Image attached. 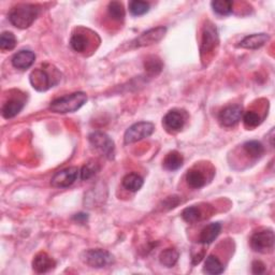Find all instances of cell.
Segmentation results:
<instances>
[{"label": "cell", "mask_w": 275, "mask_h": 275, "mask_svg": "<svg viewBox=\"0 0 275 275\" xmlns=\"http://www.w3.org/2000/svg\"><path fill=\"white\" fill-rule=\"evenodd\" d=\"M218 43V36L216 28L213 25H208L204 27L202 35V43H201V52L209 53Z\"/></svg>", "instance_id": "4fadbf2b"}, {"label": "cell", "mask_w": 275, "mask_h": 275, "mask_svg": "<svg viewBox=\"0 0 275 275\" xmlns=\"http://www.w3.org/2000/svg\"><path fill=\"white\" fill-rule=\"evenodd\" d=\"M252 270L254 274H262L264 273V271H266V266H264L261 261L256 260L252 264Z\"/></svg>", "instance_id": "d6a6232c"}, {"label": "cell", "mask_w": 275, "mask_h": 275, "mask_svg": "<svg viewBox=\"0 0 275 275\" xmlns=\"http://www.w3.org/2000/svg\"><path fill=\"white\" fill-rule=\"evenodd\" d=\"M145 69L150 73L156 75L161 71L162 64H161L160 60H158V58L153 57V58H151V60H147L145 62Z\"/></svg>", "instance_id": "4dcf8cb0"}, {"label": "cell", "mask_w": 275, "mask_h": 275, "mask_svg": "<svg viewBox=\"0 0 275 275\" xmlns=\"http://www.w3.org/2000/svg\"><path fill=\"white\" fill-rule=\"evenodd\" d=\"M129 11L133 16H141L150 11V4L140 0H133L129 3Z\"/></svg>", "instance_id": "83f0119b"}, {"label": "cell", "mask_w": 275, "mask_h": 275, "mask_svg": "<svg viewBox=\"0 0 275 275\" xmlns=\"http://www.w3.org/2000/svg\"><path fill=\"white\" fill-rule=\"evenodd\" d=\"M107 12L111 18H113L114 21L122 22L125 18V9L122 3L119 2H112L107 6Z\"/></svg>", "instance_id": "cb8c5ba5"}, {"label": "cell", "mask_w": 275, "mask_h": 275, "mask_svg": "<svg viewBox=\"0 0 275 275\" xmlns=\"http://www.w3.org/2000/svg\"><path fill=\"white\" fill-rule=\"evenodd\" d=\"M166 33H167V28L163 26L152 28L150 29V31L141 34L132 42V44L134 47H142V46H149V45L155 44L161 40V39L164 37Z\"/></svg>", "instance_id": "ba28073f"}, {"label": "cell", "mask_w": 275, "mask_h": 275, "mask_svg": "<svg viewBox=\"0 0 275 275\" xmlns=\"http://www.w3.org/2000/svg\"><path fill=\"white\" fill-rule=\"evenodd\" d=\"M182 217L186 223L194 224V223L201 219L202 213H201L200 209L197 208V206H189V208H186L182 212Z\"/></svg>", "instance_id": "484cf974"}, {"label": "cell", "mask_w": 275, "mask_h": 275, "mask_svg": "<svg viewBox=\"0 0 275 275\" xmlns=\"http://www.w3.org/2000/svg\"><path fill=\"white\" fill-rule=\"evenodd\" d=\"M179 257L180 254L175 249H167L160 253L159 261L162 266L167 268H172L178 262Z\"/></svg>", "instance_id": "ffe728a7"}, {"label": "cell", "mask_w": 275, "mask_h": 275, "mask_svg": "<svg viewBox=\"0 0 275 275\" xmlns=\"http://www.w3.org/2000/svg\"><path fill=\"white\" fill-rule=\"evenodd\" d=\"M222 230V225L219 223H212L204 227L200 233L199 242L201 244L208 245L215 241V239L218 237Z\"/></svg>", "instance_id": "2e32d148"}, {"label": "cell", "mask_w": 275, "mask_h": 275, "mask_svg": "<svg viewBox=\"0 0 275 275\" xmlns=\"http://www.w3.org/2000/svg\"><path fill=\"white\" fill-rule=\"evenodd\" d=\"M275 243L274 232L272 230H263L253 234L251 246L255 252L266 254L272 252Z\"/></svg>", "instance_id": "8992f818"}, {"label": "cell", "mask_w": 275, "mask_h": 275, "mask_svg": "<svg viewBox=\"0 0 275 275\" xmlns=\"http://www.w3.org/2000/svg\"><path fill=\"white\" fill-rule=\"evenodd\" d=\"M243 122L248 127H256L260 124V117L256 112L249 111L243 116Z\"/></svg>", "instance_id": "1f68e13d"}, {"label": "cell", "mask_w": 275, "mask_h": 275, "mask_svg": "<svg viewBox=\"0 0 275 275\" xmlns=\"http://www.w3.org/2000/svg\"><path fill=\"white\" fill-rule=\"evenodd\" d=\"M73 219L77 223H81V224H84L87 222L88 219V215L85 214V213H78V214H75L73 216Z\"/></svg>", "instance_id": "836d02e7"}, {"label": "cell", "mask_w": 275, "mask_h": 275, "mask_svg": "<svg viewBox=\"0 0 275 275\" xmlns=\"http://www.w3.org/2000/svg\"><path fill=\"white\" fill-rule=\"evenodd\" d=\"M70 45L75 52H84L88 45V38L82 34H75L71 37Z\"/></svg>", "instance_id": "4316f807"}, {"label": "cell", "mask_w": 275, "mask_h": 275, "mask_svg": "<svg viewBox=\"0 0 275 275\" xmlns=\"http://www.w3.org/2000/svg\"><path fill=\"white\" fill-rule=\"evenodd\" d=\"M78 173H80V171H78L76 167L66 168L64 170L56 172L53 175L51 184L56 188H67L76 181Z\"/></svg>", "instance_id": "52a82bcc"}, {"label": "cell", "mask_w": 275, "mask_h": 275, "mask_svg": "<svg viewBox=\"0 0 275 275\" xmlns=\"http://www.w3.org/2000/svg\"><path fill=\"white\" fill-rule=\"evenodd\" d=\"M242 116H243L242 106L239 104H233L226 106L224 110H222L218 115V119L223 126L232 127L241 121Z\"/></svg>", "instance_id": "9c48e42d"}, {"label": "cell", "mask_w": 275, "mask_h": 275, "mask_svg": "<svg viewBox=\"0 0 275 275\" xmlns=\"http://www.w3.org/2000/svg\"><path fill=\"white\" fill-rule=\"evenodd\" d=\"M155 126L150 122H139L130 126L124 134L125 144L139 142L153 134Z\"/></svg>", "instance_id": "5b68a950"}, {"label": "cell", "mask_w": 275, "mask_h": 275, "mask_svg": "<svg viewBox=\"0 0 275 275\" xmlns=\"http://www.w3.org/2000/svg\"><path fill=\"white\" fill-rule=\"evenodd\" d=\"M270 40V36L267 34H254L245 37L238 44V47L246 48V50H257L263 46Z\"/></svg>", "instance_id": "7c38bea8"}, {"label": "cell", "mask_w": 275, "mask_h": 275, "mask_svg": "<svg viewBox=\"0 0 275 275\" xmlns=\"http://www.w3.org/2000/svg\"><path fill=\"white\" fill-rule=\"evenodd\" d=\"M88 140L94 149L99 152L102 156L106 158L112 159L115 153V145L111 138L104 132L101 131H95L90 134Z\"/></svg>", "instance_id": "277c9868"}, {"label": "cell", "mask_w": 275, "mask_h": 275, "mask_svg": "<svg viewBox=\"0 0 275 275\" xmlns=\"http://www.w3.org/2000/svg\"><path fill=\"white\" fill-rule=\"evenodd\" d=\"M143 179L139 174L136 173H129L127 174L125 178L123 179V186L131 193H135L138 190H140L143 186Z\"/></svg>", "instance_id": "d6986e66"}, {"label": "cell", "mask_w": 275, "mask_h": 275, "mask_svg": "<svg viewBox=\"0 0 275 275\" xmlns=\"http://www.w3.org/2000/svg\"><path fill=\"white\" fill-rule=\"evenodd\" d=\"M31 83L35 90L39 92H45L55 84L54 78H51L50 74L43 68L36 69V70L32 72Z\"/></svg>", "instance_id": "30bf717a"}, {"label": "cell", "mask_w": 275, "mask_h": 275, "mask_svg": "<svg viewBox=\"0 0 275 275\" xmlns=\"http://www.w3.org/2000/svg\"><path fill=\"white\" fill-rule=\"evenodd\" d=\"M82 261L88 267L95 269H102L110 267L114 263V256L105 250H88L82 254Z\"/></svg>", "instance_id": "3957f363"}, {"label": "cell", "mask_w": 275, "mask_h": 275, "mask_svg": "<svg viewBox=\"0 0 275 275\" xmlns=\"http://www.w3.org/2000/svg\"><path fill=\"white\" fill-rule=\"evenodd\" d=\"M243 149L246 152V154L253 157V158H259L264 152L263 145L258 141H249L244 143Z\"/></svg>", "instance_id": "d4e9b609"}, {"label": "cell", "mask_w": 275, "mask_h": 275, "mask_svg": "<svg viewBox=\"0 0 275 275\" xmlns=\"http://www.w3.org/2000/svg\"><path fill=\"white\" fill-rule=\"evenodd\" d=\"M39 15V7L31 4H21L13 7L9 13V21L19 29L31 27Z\"/></svg>", "instance_id": "6da1fadb"}, {"label": "cell", "mask_w": 275, "mask_h": 275, "mask_svg": "<svg viewBox=\"0 0 275 275\" xmlns=\"http://www.w3.org/2000/svg\"><path fill=\"white\" fill-rule=\"evenodd\" d=\"M55 266H56L55 260L45 253L38 254L33 261V269L37 273L48 272L50 270L54 269Z\"/></svg>", "instance_id": "9a60e30c"}, {"label": "cell", "mask_w": 275, "mask_h": 275, "mask_svg": "<svg viewBox=\"0 0 275 275\" xmlns=\"http://www.w3.org/2000/svg\"><path fill=\"white\" fill-rule=\"evenodd\" d=\"M24 105H25V103L23 100L10 99L4 104L2 114L6 120L13 119V117H15L19 112L23 110Z\"/></svg>", "instance_id": "e0dca14e"}, {"label": "cell", "mask_w": 275, "mask_h": 275, "mask_svg": "<svg viewBox=\"0 0 275 275\" xmlns=\"http://www.w3.org/2000/svg\"><path fill=\"white\" fill-rule=\"evenodd\" d=\"M186 181H187V184L190 186V187L195 189L203 187L206 183L203 173L199 170L188 171L187 174H186Z\"/></svg>", "instance_id": "7402d4cb"}, {"label": "cell", "mask_w": 275, "mask_h": 275, "mask_svg": "<svg viewBox=\"0 0 275 275\" xmlns=\"http://www.w3.org/2000/svg\"><path fill=\"white\" fill-rule=\"evenodd\" d=\"M16 45V38L10 32H4L0 36V48L3 51H11Z\"/></svg>", "instance_id": "f1b7e54d"}, {"label": "cell", "mask_w": 275, "mask_h": 275, "mask_svg": "<svg viewBox=\"0 0 275 275\" xmlns=\"http://www.w3.org/2000/svg\"><path fill=\"white\" fill-rule=\"evenodd\" d=\"M36 60V55L34 52L29 50H23L17 52L12 57V65L14 68L19 69V70H26L31 68Z\"/></svg>", "instance_id": "5bb4252c"}, {"label": "cell", "mask_w": 275, "mask_h": 275, "mask_svg": "<svg viewBox=\"0 0 275 275\" xmlns=\"http://www.w3.org/2000/svg\"><path fill=\"white\" fill-rule=\"evenodd\" d=\"M224 266L223 263L219 261V259L214 256V255H210V256L206 257L203 271L208 274L216 275V274H222L224 272Z\"/></svg>", "instance_id": "44dd1931"}, {"label": "cell", "mask_w": 275, "mask_h": 275, "mask_svg": "<svg viewBox=\"0 0 275 275\" xmlns=\"http://www.w3.org/2000/svg\"><path fill=\"white\" fill-rule=\"evenodd\" d=\"M162 123L168 130L179 131L184 127L185 117L181 111L171 110L164 115Z\"/></svg>", "instance_id": "8fae6325"}, {"label": "cell", "mask_w": 275, "mask_h": 275, "mask_svg": "<svg viewBox=\"0 0 275 275\" xmlns=\"http://www.w3.org/2000/svg\"><path fill=\"white\" fill-rule=\"evenodd\" d=\"M87 101V95L83 92H76L70 95H66L63 97L57 98L53 100L50 104V110L55 113L66 114L73 113L81 107Z\"/></svg>", "instance_id": "7a4b0ae2"}, {"label": "cell", "mask_w": 275, "mask_h": 275, "mask_svg": "<svg viewBox=\"0 0 275 275\" xmlns=\"http://www.w3.org/2000/svg\"><path fill=\"white\" fill-rule=\"evenodd\" d=\"M213 11L222 16L229 15L233 11V3L230 0H215L211 3Z\"/></svg>", "instance_id": "603a6c76"}, {"label": "cell", "mask_w": 275, "mask_h": 275, "mask_svg": "<svg viewBox=\"0 0 275 275\" xmlns=\"http://www.w3.org/2000/svg\"><path fill=\"white\" fill-rule=\"evenodd\" d=\"M183 162V156L179 152L172 151L169 154H167L166 158L163 159V168L168 171H175L181 168Z\"/></svg>", "instance_id": "ac0fdd59"}, {"label": "cell", "mask_w": 275, "mask_h": 275, "mask_svg": "<svg viewBox=\"0 0 275 275\" xmlns=\"http://www.w3.org/2000/svg\"><path fill=\"white\" fill-rule=\"evenodd\" d=\"M100 170V167L98 166L96 162H88L85 166H83V168L81 169V180L82 181H88L90 179L94 178L97 174V172Z\"/></svg>", "instance_id": "f546056e"}]
</instances>
